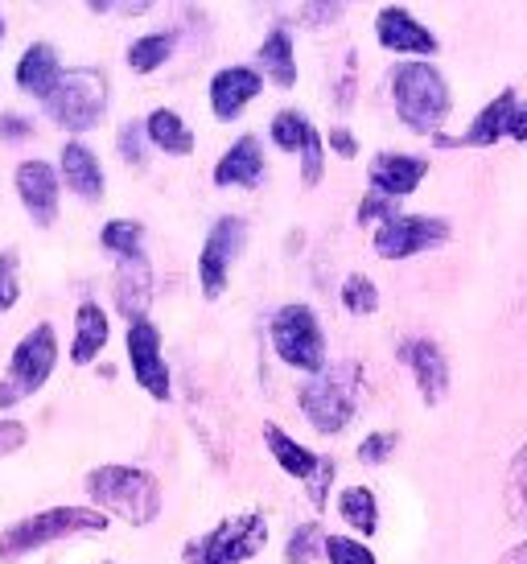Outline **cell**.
I'll return each instance as SVG.
<instances>
[{
	"label": "cell",
	"instance_id": "6da1fadb",
	"mask_svg": "<svg viewBox=\"0 0 527 564\" xmlns=\"http://www.w3.org/2000/svg\"><path fill=\"white\" fill-rule=\"evenodd\" d=\"M87 495L95 499V511H111L132 528H149L161 507V482L140 466H99L87 474Z\"/></svg>",
	"mask_w": 527,
	"mask_h": 564
},
{
	"label": "cell",
	"instance_id": "7a4b0ae2",
	"mask_svg": "<svg viewBox=\"0 0 527 564\" xmlns=\"http://www.w3.org/2000/svg\"><path fill=\"white\" fill-rule=\"evenodd\" d=\"M95 532H108V516L104 511H95V507H50V511H37V516L9 523L0 532V556L17 561V556L42 552L50 544H58V540L95 535Z\"/></svg>",
	"mask_w": 527,
	"mask_h": 564
},
{
	"label": "cell",
	"instance_id": "3957f363",
	"mask_svg": "<svg viewBox=\"0 0 527 564\" xmlns=\"http://www.w3.org/2000/svg\"><path fill=\"white\" fill-rule=\"evenodd\" d=\"M391 104L412 132L437 137V124L450 116V87L433 63H400L391 70Z\"/></svg>",
	"mask_w": 527,
	"mask_h": 564
},
{
	"label": "cell",
	"instance_id": "277c9868",
	"mask_svg": "<svg viewBox=\"0 0 527 564\" xmlns=\"http://www.w3.org/2000/svg\"><path fill=\"white\" fill-rule=\"evenodd\" d=\"M358 392H363V371H358V362H338V367L318 371L310 383H301L297 404L305 412V421H310L318 433L330 437V433H342L346 424L355 421Z\"/></svg>",
	"mask_w": 527,
	"mask_h": 564
},
{
	"label": "cell",
	"instance_id": "5b68a950",
	"mask_svg": "<svg viewBox=\"0 0 527 564\" xmlns=\"http://www.w3.org/2000/svg\"><path fill=\"white\" fill-rule=\"evenodd\" d=\"M54 367H58V334L50 322H42L17 343L13 359L0 376V408H17L21 400L42 392L54 376Z\"/></svg>",
	"mask_w": 527,
	"mask_h": 564
},
{
	"label": "cell",
	"instance_id": "8992f818",
	"mask_svg": "<svg viewBox=\"0 0 527 564\" xmlns=\"http://www.w3.org/2000/svg\"><path fill=\"white\" fill-rule=\"evenodd\" d=\"M268 334H272V350H277L280 359L297 367V371H326V334H322V322L313 314L310 305H280L272 322H268Z\"/></svg>",
	"mask_w": 527,
	"mask_h": 564
},
{
	"label": "cell",
	"instance_id": "52a82bcc",
	"mask_svg": "<svg viewBox=\"0 0 527 564\" xmlns=\"http://www.w3.org/2000/svg\"><path fill=\"white\" fill-rule=\"evenodd\" d=\"M264 544H268V519L260 511H244L190 540L182 564H248Z\"/></svg>",
	"mask_w": 527,
	"mask_h": 564
},
{
	"label": "cell",
	"instance_id": "ba28073f",
	"mask_svg": "<svg viewBox=\"0 0 527 564\" xmlns=\"http://www.w3.org/2000/svg\"><path fill=\"white\" fill-rule=\"evenodd\" d=\"M46 111L66 128V132H87L104 120L108 111V79L95 66H75L63 70V79L46 99Z\"/></svg>",
	"mask_w": 527,
	"mask_h": 564
},
{
	"label": "cell",
	"instance_id": "9c48e42d",
	"mask_svg": "<svg viewBox=\"0 0 527 564\" xmlns=\"http://www.w3.org/2000/svg\"><path fill=\"white\" fill-rule=\"evenodd\" d=\"M264 445H268V454L277 457V466L284 474H293V478H301L305 482V490H310V502L322 511L330 502V482H334V462L322 454H313V449H305L301 441H293L280 424H268L264 429Z\"/></svg>",
	"mask_w": 527,
	"mask_h": 564
},
{
	"label": "cell",
	"instance_id": "30bf717a",
	"mask_svg": "<svg viewBox=\"0 0 527 564\" xmlns=\"http://www.w3.org/2000/svg\"><path fill=\"white\" fill-rule=\"evenodd\" d=\"M244 243H248V223L235 219V215H223V219L206 231V243H202V256H198V281H202V293L211 301L223 297L227 276H232V264L239 260Z\"/></svg>",
	"mask_w": 527,
	"mask_h": 564
},
{
	"label": "cell",
	"instance_id": "8fae6325",
	"mask_svg": "<svg viewBox=\"0 0 527 564\" xmlns=\"http://www.w3.org/2000/svg\"><path fill=\"white\" fill-rule=\"evenodd\" d=\"M450 223L445 219H429V215H396V219L379 223L375 231V251L384 260H408L417 251L441 248L450 239Z\"/></svg>",
	"mask_w": 527,
	"mask_h": 564
},
{
	"label": "cell",
	"instance_id": "7c38bea8",
	"mask_svg": "<svg viewBox=\"0 0 527 564\" xmlns=\"http://www.w3.org/2000/svg\"><path fill=\"white\" fill-rule=\"evenodd\" d=\"M128 367H132V379L153 400H170V367L161 355V334L149 317L128 326Z\"/></svg>",
	"mask_w": 527,
	"mask_h": 564
},
{
	"label": "cell",
	"instance_id": "4fadbf2b",
	"mask_svg": "<svg viewBox=\"0 0 527 564\" xmlns=\"http://www.w3.org/2000/svg\"><path fill=\"white\" fill-rule=\"evenodd\" d=\"M13 182H17V198H21V206L30 210V219L37 223V227H50V223L58 219L63 182H58L54 165H46V161H21L13 173Z\"/></svg>",
	"mask_w": 527,
	"mask_h": 564
},
{
	"label": "cell",
	"instance_id": "5bb4252c",
	"mask_svg": "<svg viewBox=\"0 0 527 564\" xmlns=\"http://www.w3.org/2000/svg\"><path fill=\"white\" fill-rule=\"evenodd\" d=\"M400 362L417 376L424 404H441L445 400V392H450V362H445V355H441V346L433 338H404Z\"/></svg>",
	"mask_w": 527,
	"mask_h": 564
},
{
	"label": "cell",
	"instance_id": "9a60e30c",
	"mask_svg": "<svg viewBox=\"0 0 527 564\" xmlns=\"http://www.w3.org/2000/svg\"><path fill=\"white\" fill-rule=\"evenodd\" d=\"M375 37L391 54H437V37L408 9H400V4L379 9V17H375Z\"/></svg>",
	"mask_w": 527,
	"mask_h": 564
},
{
	"label": "cell",
	"instance_id": "2e32d148",
	"mask_svg": "<svg viewBox=\"0 0 527 564\" xmlns=\"http://www.w3.org/2000/svg\"><path fill=\"white\" fill-rule=\"evenodd\" d=\"M264 91V75L251 66H223L211 79V111L218 120H235Z\"/></svg>",
	"mask_w": 527,
	"mask_h": 564
},
{
	"label": "cell",
	"instance_id": "e0dca14e",
	"mask_svg": "<svg viewBox=\"0 0 527 564\" xmlns=\"http://www.w3.org/2000/svg\"><path fill=\"white\" fill-rule=\"evenodd\" d=\"M429 173L424 158H408V153H379L372 161V194L384 198H404L420 186V177Z\"/></svg>",
	"mask_w": 527,
	"mask_h": 564
},
{
	"label": "cell",
	"instance_id": "ac0fdd59",
	"mask_svg": "<svg viewBox=\"0 0 527 564\" xmlns=\"http://www.w3.org/2000/svg\"><path fill=\"white\" fill-rule=\"evenodd\" d=\"M63 79V63H58V50L50 46V42H33L21 58H17V87L21 91H30L33 99H42L46 104L54 87Z\"/></svg>",
	"mask_w": 527,
	"mask_h": 564
},
{
	"label": "cell",
	"instance_id": "d6986e66",
	"mask_svg": "<svg viewBox=\"0 0 527 564\" xmlns=\"http://www.w3.org/2000/svg\"><path fill=\"white\" fill-rule=\"evenodd\" d=\"M149 301H153V272H149V260H144V256L120 260V272H116V305H120V314L128 317V326H132V322H144Z\"/></svg>",
	"mask_w": 527,
	"mask_h": 564
},
{
	"label": "cell",
	"instance_id": "ffe728a7",
	"mask_svg": "<svg viewBox=\"0 0 527 564\" xmlns=\"http://www.w3.org/2000/svg\"><path fill=\"white\" fill-rule=\"evenodd\" d=\"M215 182L218 186H239V189H256L264 182V149L256 137H239V141L218 158L215 165Z\"/></svg>",
	"mask_w": 527,
	"mask_h": 564
},
{
	"label": "cell",
	"instance_id": "44dd1931",
	"mask_svg": "<svg viewBox=\"0 0 527 564\" xmlns=\"http://www.w3.org/2000/svg\"><path fill=\"white\" fill-rule=\"evenodd\" d=\"M63 182H66V189H75L83 203H99L104 198V165H99V158H95L87 144H78V141H71L63 149Z\"/></svg>",
	"mask_w": 527,
	"mask_h": 564
},
{
	"label": "cell",
	"instance_id": "7402d4cb",
	"mask_svg": "<svg viewBox=\"0 0 527 564\" xmlns=\"http://www.w3.org/2000/svg\"><path fill=\"white\" fill-rule=\"evenodd\" d=\"M111 338L108 314L95 305V301H83L75 310V343H71V362L75 367H87L104 355V346Z\"/></svg>",
	"mask_w": 527,
	"mask_h": 564
},
{
	"label": "cell",
	"instance_id": "603a6c76",
	"mask_svg": "<svg viewBox=\"0 0 527 564\" xmlns=\"http://www.w3.org/2000/svg\"><path fill=\"white\" fill-rule=\"evenodd\" d=\"M144 132H149V141H153L165 158H190V153H194V132H190V124L173 108H157L153 116L144 120Z\"/></svg>",
	"mask_w": 527,
	"mask_h": 564
},
{
	"label": "cell",
	"instance_id": "cb8c5ba5",
	"mask_svg": "<svg viewBox=\"0 0 527 564\" xmlns=\"http://www.w3.org/2000/svg\"><path fill=\"white\" fill-rule=\"evenodd\" d=\"M515 108H519V95L503 91L495 104H486V108H482V116L474 120V128H470L458 144H495V141H503V137H512Z\"/></svg>",
	"mask_w": 527,
	"mask_h": 564
},
{
	"label": "cell",
	"instance_id": "d4e9b609",
	"mask_svg": "<svg viewBox=\"0 0 527 564\" xmlns=\"http://www.w3.org/2000/svg\"><path fill=\"white\" fill-rule=\"evenodd\" d=\"M260 66L264 75L277 83V87H293L297 83V54H293V37H289V30L284 25H277V30L264 37L260 46Z\"/></svg>",
	"mask_w": 527,
	"mask_h": 564
},
{
	"label": "cell",
	"instance_id": "484cf974",
	"mask_svg": "<svg viewBox=\"0 0 527 564\" xmlns=\"http://www.w3.org/2000/svg\"><path fill=\"white\" fill-rule=\"evenodd\" d=\"M338 516L346 519L355 532L372 535L375 528H379V502H375V495L367 486H346L338 499Z\"/></svg>",
	"mask_w": 527,
	"mask_h": 564
},
{
	"label": "cell",
	"instance_id": "4316f807",
	"mask_svg": "<svg viewBox=\"0 0 527 564\" xmlns=\"http://www.w3.org/2000/svg\"><path fill=\"white\" fill-rule=\"evenodd\" d=\"M170 54H173L170 33H144V37H137V42L128 46V66H132L137 75H153V70H161V66L170 63Z\"/></svg>",
	"mask_w": 527,
	"mask_h": 564
},
{
	"label": "cell",
	"instance_id": "83f0119b",
	"mask_svg": "<svg viewBox=\"0 0 527 564\" xmlns=\"http://www.w3.org/2000/svg\"><path fill=\"white\" fill-rule=\"evenodd\" d=\"M313 132H318V128L310 124L305 111L284 108L272 116V141H277V149H284V153H297V158H301V149L310 144Z\"/></svg>",
	"mask_w": 527,
	"mask_h": 564
},
{
	"label": "cell",
	"instance_id": "f1b7e54d",
	"mask_svg": "<svg viewBox=\"0 0 527 564\" xmlns=\"http://www.w3.org/2000/svg\"><path fill=\"white\" fill-rule=\"evenodd\" d=\"M99 243L108 251H116L120 260H132V256H144V227L137 219H111L104 231H99Z\"/></svg>",
	"mask_w": 527,
	"mask_h": 564
},
{
	"label": "cell",
	"instance_id": "f546056e",
	"mask_svg": "<svg viewBox=\"0 0 527 564\" xmlns=\"http://www.w3.org/2000/svg\"><path fill=\"white\" fill-rule=\"evenodd\" d=\"M318 552H326V532H322L318 523H301V528L289 535V544H284V561L313 564L318 561Z\"/></svg>",
	"mask_w": 527,
	"mask_h": 564
},
{
	"label": "cell",
	"instance_id": "4dcf8cb0",
	"mask_svg": "<svg viewBox=\"0 0 527 564\" xmlns=\"http://www.w3.org/2000/svg\"><path fill=\"white\" fill-rule=\"evenodd\" d=\"M342 305L351 310V314H375L379 310V289H375L372 276H363V272H351L346 281H342Z\"/></svg>",
	"mask_w": 527,
	"mask_h": 564
},
{
	"label": "cell",
	"instance_id": "1f68e13d",
	"mask_svg": "<svg viewBox=\"0 0 527 564\" xmlns=\"http://www.w3.org/2000/svg\"><path fill=\"white\" fill-rule=\"evenodd\" d=\"M507 511L527 523V445L512 457V470H507Z\"/></svg>",
	"mask_w": 527,
	"mask_h": 564
},
{
	"label": "cell",
	"instance_id": "d6a6232c",
	"mask_svg": "<svg viewBox=\"0 0 527 564\" xmlns=\"http://www.w3.org/2000/svg\"><path fill=\"white\" fill-rule=\"evenodd\" d=\"M326 561L330 564H375V552L363 540L351 535H326Z\"/></svg>",
	"mask_w": 527,
	"mask_h": 564
},
{
	"label": "cell",
	"instance_id": "836d02e7",
	"mask_svg": "<svg viewBox=\"0 0 527 564\" xmlns=\"http://www.w3.org/2000/svg\"><path fill=\"white\" fill-rule=\"evenodd\" d=\"M21 297V281H17V251H0V314H9Z\"/></svg>",
	"mask_w": 527,
	"mask_h": 564
},
{
	"label": "cell",
	"instance_id": "e575fe53",
	"mask_svg": "<svg viewBox=\"0 0 527 564\" xmlns=\"http://www.w3.org/2000/svg\"><path fill=\"white\" fill-rule=\"evenodd\" d=\"M116 144H120V158H125L128 165H144V144H149L144 120H128V124L120 128V137H116Z\"/></svg>",
	"mask_w": 527,
	"mask_h": 564
},
{
	"label": "cell",
	"instance_id": "d590c367",
	"mask_svg": "<svg viewBox=\"0 0 527 564\" xmlns=\"http://www.w3.org/2000/svg\"><path fill=\"white\" fill-rule=\"evenodd\" d=\"M322 170H326V149H322V137L313 132L310 144L301 149V182H305V186H318V182H322Z\"/></svg>",
	"mask_w": 527,
	"mask_h": 564
},
{
	"label": "cell",
	"instance_id": "8d00e7d4",
	"mask_svg": "<svg viewBox=\"0 0 527 564\" xmlns=\"http://www.w3.org/2000/svg\"><path fill=\"white\" fill-rule=\"evenodd\" d=\"M396 445H400V437H396V433H372V437L358 445V462H367V466H379V462H388Z\"/></svg>",
	"mask_w": 527,
	"mask_h": 564
},
{
	"label": "cell",
	"instance_id": "74e56055",
	"mask_svg": "<svg viewBox=\"0 0 527 564\" xmlns=\"http://www.w3.org/2000/svg\"><path fill=\"white\" fill-rule=\"evenodd\" d=\"M372 219H396V206H391V198H384V194H367L363 203H358V223H372Z\"/></svg>",
	"mask_w": 527,
	"mask_h": 564
},
{
	"label": "cell",
	"instance_id": "f35d334b",
	"mask_svg": "<svg viewBox=\"0 0 527 564\" xmlns=\"http://www.w3.org/2000/svg\"><path fill=\"white\" fill-rule=\"evenodd\" d=\"M30 137H33V120L17 116V111L0 116V141H30Z\"/></svg>",
	"mask_w": 527,
	"mask_h": 564
},
{
	"label": "cell",
	"instance_id": "ab89813d",
	"mask_svg": "<svg viewBox=\"0 0 527 564\" xmlns=\"http://www.w3.org/2000/svg\"><path fill=\"white\" fill-rule=\"evenodd\" d=\"M25 441H30L25 424H21V421H0V457L17 454V449H21Z\"/></svg>",
	"mask_w": 527,
	"mask_h": 564
},
{
	"label": "cell",
	"instance_id": "60d3db41",
	"mask_svg": "<svg viewBox=\"0 0 527 564\" xmlns=\"http://www.w3.org/2000/svg\"><path fill=\"white\" fill-rule=\"evenodd\" d=\"M330 149L338 153V158H355L358 153V141L346 132V128H330Z\"/></svg>",
	"mask_w": 527,
	"mask_h": 564
},
{
	"label": "cell",
	"instance_id": "b9f144b4",
	"mask_svg": "<svg viewBox=\"0 0 527 564\" xmlns=\"http://www.w3.org/2000/svg\"><path fill=\"white\" fill-rule=\"evenodd\" d=\"M338 13H342V4H310V9H305L310 21H334Z\"/></svg>",
	"mask_w": 527,
	"mask_h": 564
},
{
	"label": "cell",
	"instance_id": "7bdbcfd3",
	"mask_svg": "<svg viewBox=\"0 0 527 564\" xmlns=\"http://www.w3.org/2000/svg\"><path fill=\"white\" fill-rule=\"evenodd\" d=\"M512 137H515V141H527V104H519V108H515Z\"/></svg>",
	"mask_w": 527,
	"mask_h": 564
},
{
	"label": "cell",
	"instance_id": "ee69618b",
	"mask_svg": "<svg viewBox=\"0 0 527 564\" xmlns=\"http://www.w3.org/2000/svg\"><path fill=\"white\" fill-rule=\"evenodd\" d=\"M498 564H527V544H515V549L507 552V556H503Z\"/></svg>",
	"mask_w": 527,
	"mask_h": 564
},
{
	"label": "cell",
	"instance_id": "f6af8a7d",
	"mask_svg": "<svg viewBox=\"0 0 527 564\" xmlns=\"http://www.w3.org/2000/svg\"><path fill=\"white\" fill-rule=\"evenodd\" d=\"M0 37H4V21H0Z\"/></svg>",
	"mask_w": 527,
	"mask_h": 564
}]
</instances>
